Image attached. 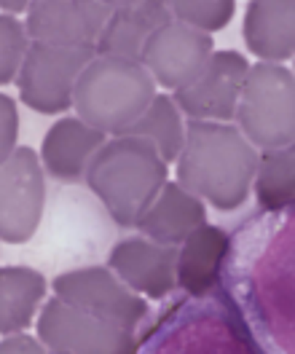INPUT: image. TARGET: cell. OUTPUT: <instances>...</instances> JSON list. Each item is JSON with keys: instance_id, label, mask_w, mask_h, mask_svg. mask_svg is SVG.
<instances>
[{"instance_id": "obj_1", "label": "cell", "mask_w": 295, "mask_h": 354, "mask_svg": "<svg viewBox=\"0 0 295 354\" xmlns=\"http://www.w3.org/2000/svg\"><path fill=\"white\" fill-rule=\"evenodd\" d=\"M260 153L234 124L188 121L178 158V183L209 207L239 209L252 191Z\"/></svg>"}, {"instance_id": "obj_2", "label": "cell", "mask_w": 295, "mask_h": 354, "mask_svg": "<svg viewBox=\"0 0 295 354\" xmlns=\"http://www.w3.org/2000/svg\"><path fill=\"white\" fill-rule=\"evenodd\" d=\"M169 164L142 137L121 134L94 156L86 183L118 225L129 228L159 199L169 183Z\"/></svg>"}, {"instance_id": "obj_3", "label": "cell", "mask_w": 295, "mask_h": 354, "mask_svg": "<svg viewBox=\"0 0 295 354\" xmlns=\"http://www.w3.org/2000/svg\"><path fill=\"white\" fill-rule=\"evenodd\" d=\"M153 100L156 81L142 62L97 54L75 86L73 108L89 127L121 137Z\"/></svg>"}, {"instance_id": "obj_4", "label": "cell", "mask_w": 295, "mask_h": 354, "mask_svg": "<svg viewBox=\"0 0 295 354\" xmlns=\"http://www.w3.org/2000/svg\"><path fill=\"white\" fill-rule=\"evenodd\" d=\"M236 127L258 151H276L295 142V73L285 65L250 67L239 100Z\"/></svg>"}, {"instance_id": "obj_5", "label": "cell", "mask_w": 295, "mask_h": 354, "mask_svg": "<svg viewBox=\"0 0 295 354\" xmlns=\"http://www.w3.org/2000/svg\"><path fill=\"white\" fill-rule=\"evenodd\" d=\"M97 48H62V46L32 44L22 73L17 78L19 100L30 111L59 115L73 108L75 86L84 70L94 62Z\"/></svg>"}, {"instance_id": "obj_6", "label": "cell", "mask_w": 295, "mask_h": 354, "mask_svg": "<svg viewBox=\"0 0 295 354\" xmlns=\"http://www.w3.org/2000/svg\"><path fill=\"white\" fill-rule=\"evenodd\" d=\"M38 338L48 352L137 354L135 330L51 298L38 317Z\"/></svg>"}, {"instance_id": "obj_7", "label": "cell", "mask_w": 295, "mask_h": 354, "mask_svg": "<svg viewBox=\"0 0 295 354\" xmlns=\"http://www.w3.org/2000/svg\"><path fill=\"white\" fill-rule=\"evenodd\" d=\"M0 167V236L8 244H24L35 236L44 218V161L32 148L19 145Z\"/></svg>"}, {"instance_id": "obj_8", "label": "cell", "mask_w": 295, "mask_h": 354, "mask_svg": "<svg viewBox=\"0 0 295 354\" xmlns=\"http://www.w3.org/2000/svg\"><path fill=\"white\" fill-rule=\"evenodd\" d=\"M51 288L59 301L81 311L97 314L102 319L118 322L129 330H135L148 314L145 298L137 295L113 268H102V266L75 268L68 274H59Z\"/></svg>"}, {"instance_id": "obj_9", "label": "cell", "mask_w": 295, "mask_h": 354, "mask_svg": "<svg viewBox=\"0 0 295 354\" xmlns=\"http://www.w3.org/2000/svg\"><path fill=\"white\" fill-rule=\"evenodd\" d=\"M250 75V62L239 51H215L204 70L172 97L191 121H220L236 118L239 100Z\"/></svg>"}, {"instance_id": "obj_10", "label": "cell", "mask_w": 295, "mask_h": 354, "mask_svg": "<svg viewBox=\"0 0 295 354\" xmlns=\"http://www.w3.org/2000/svg\"><path fill=\"white\" fill-rule=\"evenodd\" d=\"M115 11L108 0H38L24 17L32 44L62 48H97L105 24Z\"/></svg>"}, {"instance_id": "obj_11", "label": "cell", "mask_w": 295, "mask_h": 354, "mask_svg": "<svg viewBox=\"0 0 295 354\" xmlns=\"http://www.w3.org/2000/svg\"><path fill=\"white\" fill-rule=\"evenodd\" d=\"M212 54V35L180 22H169L148 41L142 51V65L153 75L156 86L178 91L204 70Z\"/></svg>"}, {"instance_id": "obj_12", "label": "cell", "mask_w": 295, "mask_h": 354, "mask_svg": "<svg viewBox=\"0 0 295 354\" xmlns=\"http://www.w3.org/2000/svg\"><path fill=\"white\" fill-rule=\"evenodd\" d=\"M178 258L180 247L135 236L115 244L111 252V268L137 295L161 301L178 288Z\"/></svg>"}, {"instance_id": "obj_13", "label": "cell", "mask_w": 295, "mask_h": 354, "mask_svg": "<svg viewBox=\"0 0 295 354\" xmlns=\"http://www.w3.org/2000/svg\"><path fill=\"white\" fill-rule=\"evenodd\" d=\"M169 22H175L169 3H156V0L115 3V11L99 35L97 54L142 62V51L148 41Z\"/></svg>"}, {"instance_id": "obj_14", "label": "cell", "mask_w": 295, "mask_h": 354, "mask_svg": "<svg viewBox=\"0 0 295 354\" xmlns=\"http://www.w3.org/2000/svg\"><path fill=\"white\" fill-rule=\"evenodd\" d=\"M108 142V134L89 127L78 115L59 118L44 137L41 145V161L44 169L57 180L75 183L86 177L94 156L99 153Z\"/></svg>"}, {"instance_id": "obj_15", "label": "cell", "mask_w": 295, "mask_h": 354, "mask_svg": "<svg viewBox=\"0 0 295 354\" xmlns=\"http://www.w3.org/2000/svg\"><path fill=\"white\" fill-rule=\"evenodd\" d=\"M242 32L260 62L282 65L295 57V0H252Z\"/></svg>"}, {"instance_id": "obj_16", "label": "cell", "mask_w": 295, "mask_h": 354, "mask_svg": "<svg viewBox=\"0 0 295 354\" xmlns=\"http://www.w3.org/2000/svg\"><path fill=\"white\" fill-rule=\"evenodd\" d=\"M207 223V207L199 196L185 191L180 183H166L159 199L137 221L135 228L142 231L145 239L166 247H180L196 228Z\"/></svg>"}, {"instance_id": "obj_17", "label": "cell", "mask_w": 295, "mask_h": 354, "mask_svg": "<svg viewBox=\"0 0 295 354\" xmlns=\"http://www.w3.org/2000/svg\"><path fill=\"white\" fill-rule=\"evenodd\" d=\"M231 239L218 225H202L196 228L185 242L180 244L178 258V285L191 295H204L215 288L218 274L223 268Z\"/></svg>"}, {"instance_id": "obj_18", "label": "cell", "mask_w": 295, "mask_h": 354, "mask_svg": "<svg viewBox=\"0 0 295 354\" xmlns=\"http://www.w3.org/2000/svg\"><path fill=\"white\" fill-rule=\"evenodd\" d=\"M46 277L27 266L0 268V330L17 335L27 330L35 319V311L46 298Z\"/></svg>"}, {"instance_id": "obj_19", "label": "cell", "mask_w": 295, "mask_h": 354, "mask_svg": "<svg viewBox=\"0 0 295 354\" xmlns=\"http://www.w3.org/2000/svg\"><path fill=\"white\" fill-rule=\"evenodd\" d=\"M126 134L148 140L159 151L161 158L166 164L169 161H178L182 145H185V121H182V111L178 108L175 97L156 94V100L151 102V108L137 118Z\"/></svg>"}, {"instance_id": "obj_20", "label": "cell", "mask_w": 295, "mask_h": 354, "mask_svg": "<svg viewBox=\"0 0 295 354\" xmlns=\"http://www.w3.org/2000/svg\"><path fill=\"white\" fill-rule=\"evenodd\" d=\"M252 191L258 204L266 209L295 204V142L260 153Z\"/></svg>"}, {"instance_id": "obj_21", "label": "cell", "mask_w": 295, "mask_h": 354, "mask_svg": "<svg viewBox=\"0 0 295 354\" xmlns=\"http://www.w3.org/2000/svg\"><path fill=\"white\" fill-rule=\"evenodd\" d=\"M169 8H172L175 22L209 35V32L223 30L234 19L236 3L234 0H175L169 3Z\"/></svg>"}, {"instance_id": "obj_22", "label": "cell", "mask_w": 295, "mask_h": 354, "mask_svg": "<svg viewBox=\"0 0 295 354\" xmlns=\"http://www.w3.org/2000/svg\"><path fill=\"white\" fill-rule=\"evenodd\" d=\"M30 48H32V38L27 32V24L11 14H3L0 19V84H11L19 78Z\"/></svg>"}, {"instance_id": "obj_23", "label": "cell", "mask_w": 295, "mask_h": 354, "mask_svg": "<svg viewBox=\"0 0 295 354\" xmlns=\"http://www.w3.org/2000/svg\"><path fill=\"white\" fill-rule=\"evenodd\" d=\"M0 113H3V129H0V137H3V148H0V156L8 158L19 145V113H17V102L14 97L8 94H0Z\"/></svg>"}, {"instance_id": "obj_24", "label": "cell", "mask_w": 295, "mask_h": 354, "mask_svg": "<svg viewBox=\"0 0 295 354\" xmlns=\"http://www.w3.org/2000/svg\"><path fill=\"white\" fill-rule=\"evenodd\" d=\"M0 354H48V346H46L41 338L17 333V335H6L3 338Z\"/></svg>"}, {"instance_id": "obj_25", "label": "cell", "mask_w": 295, "mask_h": 354, "mask_svg": "<svg viewBox=\"0 0 295 354\" xmlns=\"http://www.w3.org/2000/svg\"><path fill=\"white\" fill-rule=\"evenodd\" d=\"M3 11L6 14H19V11H30V3H3Z\"/></svg>"}, {"instance_id": "obj_26", "label": "cell", "mask_w": 295, "mask_h": 354, "mask_svg": "<svg viewBox=\"0 0 295 354\" xmlns=\"http://www.w3.org/2000/svg\"><path fill=\"white\" fill-rule=\"evenodd\" d=\"M51 354H65V352H51Z\"/></svg>"}, {"instance_id": "obj_27", "label": "cell", "mask_w": 295, "mask_h": 354, "mask_svg": "<svg viewBox=\"0 0 295 354\" xmlns=\"http://www.w3.org/2000/svg\"><path fill=\"white\" fill-rule=\"evenodd\" d=\"M293 73H295V70H293Z\"/></svg>"}]
</instances>
